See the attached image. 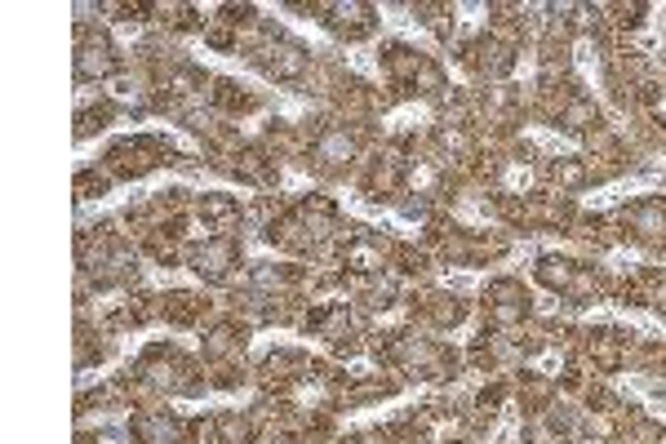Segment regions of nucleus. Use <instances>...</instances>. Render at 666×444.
<instances>
[{
  "mask_svg": "<svg viewBox=\"0 0 666 444\" xmlns=\"http://www.w3.org/2000/svg\"><path fill=\"white\" fill-rule=\"evenodd\" d=\"M537 280L551 284V289H560V294H568V298H578V303L596 294V275L578 272L568 258H542V263H537Z\"/></svg>",
  "mask_w": 666,
  "mask_h": 444,
  "instance_id": "f257e3e1",
  "label": "nucleus"
},
{
  "mask_svg": "<svg viewBox=\"0 0 666 444\" xmlns=\"http://www.w3.org/2000/svg\"><path fill=\"white\" fill-rule=\"evenodd\" d=\"M258 67L271 80H302L307 76V49L294 45V40H271V45L258 49Z\"/></svg>",
  "mask_w": 666,
  "mask_h": 444,
  "instance_id": "f03ea898",
  "label": "nucleus"
},
{
  "mask_svg": "<svg viewBox=\"0 0 666 444\" xmlns=\"http://www.w3.org/2000/svg\"><path fill=\"white\" fill-rule=\"evenodd\" d=\"M320 14H325V23H329L333 32L342 36H365L373 32V9L369 5H320Z\"/></svg>",
  "mask_w": 666,
  "mask_h": 444,
  "instance_id": "7ed1b4c3",
  "label": "nucleus"
},
{
  "mask_svg": "<svg viewBox=\"0 0 666 444\" xmlns=\"http://www.w3.org/2000/svg\"><path fill=\"white\" fill-rule=\"evenodd\" d=\"M156 151H161V142L138 138V142H120L107 160H111V170H116V173H125V178H130V173H147V170H151V165H156V160H151Z\"/></svg>",
  "mask_w": 666,
  "mask_h": 444,
  "instance_id": "20e7f679",
  "label": "nucleus"
},
{
  "mask_svg": "<svg viewBox=\"0 0 666 444\" xmlns=\"http://www.w3.org/2000/svg\"><path fill=\"white\" fill-rule=\"evenodd\" d=\"M232 263H235V244H232V240H213L209 249H200V253H196V272L204 275V280H227Z\"/></svg>",
  "mask_w": 666,
  "mask_h": 444,
  "instance_id": "39448f33",
  "label": "nucleus"
},
{
  "mask_svg": "<svg viewBox=\"0 0 666 444\" xmlns=\"http://www.w3.org/2000/svg\"><path fill=\"white\" fill-rule=\"evenodd\" d=\"M76 71H80V80L107 76V71H111V49H107V40H89V36H80V58H76Z\"/></svg>",
  "mask_w": 666,
  "mask_h": 444,
  "instance_id": "423d86ee",
  "label": "nucleus"
},
{
  "mask_svg": "<svg viewBox=\"0 0 666 444\" xmlns=\"http://www.w3.org/2000/svg\"><path fill=\"white\" fill-rule=\"evenodd\" d=\"M627 222L644 240H666V205H635L627 213Z\"/></svg>",
  "mask_w": 666,
  "mask_h": 444,
  "instance_id": "0eeeda50",
  "label": "nucleus"
},
{
  "mask_svg": "<svg viewBox=\"0 0 666 444\" xmlns=\"http://www.w3.org/2000/svg\"><path fill=\"white\" fill-rule=\"evenodd\" d=\"M342 263H347L351 272H378V267H382V244H373V240H351L347 253H342Z\"/></svg>",
  "mask_w": 666,
  "mask_h": 444,
  "instance_id": "6e6552de",
  "label": "nucleus"
},
{
  "mask_svg": "<svg viewBox=\"0 0 666 444\" xmlns=\"http://www.w3.org/2000/svg\"><path fill=\"white\" fill-rule=\"evenodd\" d=\"M200 218H204V222H213V227H232L235 218H240V205H235L232 196L209 191V196L200 201Z\"/></svg>",
  "mask_w": 666,
  "mask_h": 444,
  "instance_id": "1a4fd4ad",
  "label": "nucleus"
},
{
  "mask_svg": "<svg viewBox=\"0 0 666 444\" xmlns=\"http://www.w3.org/2000/svg\"><path fill=\"white\" fill-rule=\"evenodd\" d=\"M591 356L604 374H618L622 369V338L618 334H591Z\"/></svg>",
  "mask_w": 666,
  "mask_h": 444,
  "instance_id": "9d476101",
  "label": "nucleus"
},
{
  "mask_svg": "<svg viewBox=\"0 0 666 444\" xmlns=\"http://www.w3.org/2000/svg\"><path fill=\"white\" fill-rule=\"evenodd\" d=\"M351 138L342 134V129H329V134H320V142H316V156L325 160V165H342V160H351Z\"/></svg>",
  "mask_w": 666,
  "mask_h": 444,
  "instance_id": "9b49d317",
  "label": "nucleus"
},
{
  "mask_svg": "<svg viewBox=\"0 0 666 444\" xmlns=\"http://www.w3.org/2000/svg\"><path fill=\"white\" fill-rule=\"evenodd\" d=\"M133 431H138L142 444H173V436H178V427H173L169 418H138Z\"/></svg>",
  "mask_w": 666,
  "mask_h": 444,
  "instance_id": "f8f14e48",
  "label": "nucleus"
},
{
  "mask_svg": "<svg viewBox=\"0 0 666 444\" xmlns=\"http://www.w3.org/2000/svg\"><path fill=\"white\" fill-rule=\"evenodd\" d=\"M249 440H254L249 418H240V413H223L218 418V444H249Z\"/></svg>",
  "mask_w": 666,
  "mask_h": 444,
  "instance_id": "ddd939ff",
  "label": "nucleus"
},
{
  "mask_svg": "<svg viewBox=\"0 0 666 444\" xmlns=\"http://www.w3.org/2000/svg\"><path fill=\"white\" fill-rule=\"evenodd\" d=\"M560 125L565 129H582V125H596V107L587 98H568L565 111H560Z\"/></svg>",
  "mask_w": 666,
  "mask_h": 444,
  "instance_id": "4468645a",
  "label": "nucleus"
},
{
  "mask_svg": "<svg viewBox=\"0 0 666 444\" xmlns=\"http://www.w3.org/2000/svg\"><path fill=\"white\" fill-rule=\"evenodd\" d=\"M551 173H556V182H560V187H568V191L591 182V170H587V165H578V160H560V165H556Z\"/></svg>",
  "mask_w": 666,
  "mask_h": 444,
  "instance_id": "2eb2a0df",
  "label": "nucleus"
},
{
  "mask_svg": "<svg viewBox=\"0 0 666 444\" xmlns=\"http://www.w3.org/2000/svg\"><path fill=\"white\" fill-rule=\"evenodd\" d=\"M435 307H427V315H432L435 325H458L463 320V303L458 298H432Z\"/></svg>",
  "mask_w": 666,
  "mask_h": 444,
  "instance_id": "dca6fc26",
  "label": "nucleus"
},
{
  "mask_svg": "<svg viewBox=\"0 0 666 444\" xmlns=\"http://www.w3.org/2000/svg\"><path fill=\"white\" fill-rule=\"evenodd\" d=\"M449 444H466V440H449Z\"/></svg>",
  "mask_w": 666,
  "mask_h": 444,
  "instance_id": "f3484780",
  "label": "nucleus"
}]
</instances>
